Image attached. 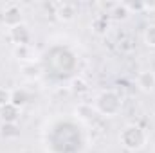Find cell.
Segmentation results:
<instances>
[{"mask_svg":"<svg viewBox=\"0 0 155 153\" xmlns=\"http://www.w3.org/2000/svg\"><path fill=\"white\" fill-rule=\"evenodd\" d=\"M144 43L148 47H155V24L146 27V31H144Z\"/></svg>","mask_w":155,"mask_h":153,"instance_id":"cell-10","label":"cell"},{"mask_svg":"<svg viewBox=\"0 0 155 153\" xmlns=\"http://www.w3.org/2000/svg\"><path fill=\"white\" fill-rule=\"evenodd\" d=\"M119 141L121 144L130 150V151H137V150H143L148 142V133L146 130H143L141 126L137 124H128L123 128L121 135H119Z\"/></svg>","mask_w":155,"mask_h":153,"instance_id":"cell-1","label":"cell"},{"mask_svg":"<svg viewBox=\"0 0 155 153\" xmlns=\"http://www.w3.org/2000/svg\"><path fill=\"white\" fill-rule=\"evenodd\" d=\"M137 86L143 92H152L155 88V74L152 70H143L137 76Z\"/></svg>","mask_w":155,"mask_h":153,"instance_id":"cell-5","label":"cell"},{"mask_svg":"<svg viewBox=\"0 0 155 153\" xmlns=\"http://www.w3.org/2000/svg\"><path fill=\"white\" fill-rule=\"evenodd\" d=\"M18 115H20V108L18 106H15L11 103H7L5 106H2V119L5 122H16Z\"/></svg>","mask_w":155,"mask_h":153,"instance_id":"cell-8","label":"cell"},{"mask_svg":"<svg viewBox=\"0 0 155 153\" xmlns=\"http://www.w3.org/2000/svg\"><path fill=\"white\" fill-rule=\"evenodd\" d=\"M56 15L61 22H71L76 15V9L72 4H58V9H56Z\"/></svg>","mask_w":155,"mask_h":153,"instance_id":"cell-6","label":"cell"},{"mask_svg":"<svg viewBox=\"0 0 155 153\" xmlns=\"http://www.w3.org/2000/svg\"><path fill=\"white\" fill-rule=\"evenodd\" d=\"M2 18H4V24L9 25L11 29L16 27V25H22V9H20V5H16V4H7V5L4 7Z\"/></svg>","mask_w":155,"mask_h":153,"instance_id":"cell-3","label":"cell"},{"mask_svg":"<svg viewBox=\"0 0 155 153\" xmlns=\"http://www.w3.org/2000/svg\"><path fill=\"white\" fill-rule=\"evenodd\" d=\"M11 40L16 43V45H29V40H31V33L27 31V27L22 24V25H16L11 29Z\"/></svg>","mask_w":155,"mask_h":153,"instance_id":"cell-4","label":"cell"},{"mask_svg":"<svg viewBox=\"0 0 155 153\" xmlns=\"http://www.w3.org/2000/svg\"><path fill=\"white\" fill-rule=\"evenodd\" d=\"M9 101H11V92L0 90V106H5V105H7Z\"/></svg>","mask_w":155,"mask_h":153,"instance_id":"cell-11","label":"cell"},{"mask_svg":"<svg viewBox=\"0 0 155 153\" xmlns=\"http://www.w3.org/2000/svg\"><path fill=\"white\" fill-rule=\"evenodd\" d=\"M25 101H27V94H25V90H13L11 92V105H15V106H22V105H25Z\"/></svg>","mask_w":155,"mask_h":153,"instance_id":"cell-9","label":"cell"},{"mask_svg":"<svg viewBox=\"0 0 155 153\" xmlns=\"http://www.w3.org/2000/svg\"><path fill=\"white\" fill-rule=\"evenodd\" d=\"M15 56H18V60H22V61L35 63V50H33L31 45H16Z\"/></svg>","mask_w":155,"mask_h":153,"instance_id":"cell-7","label":"cell"},{"mask_svg":"<svg viewBox=\"0 0 155 153\" xmlns=\"http://www.w3.org/2000/svg\"><path fill=\"white\" fill-rule=\"evenodd\" d=\"M96 110L107 117H114L121 110V97L114 90H105L96 97Z\"/></svg>","mask_w":155,"mask_h":153,"instance_id":"cell-2","label":"cell"}]
</instances>
